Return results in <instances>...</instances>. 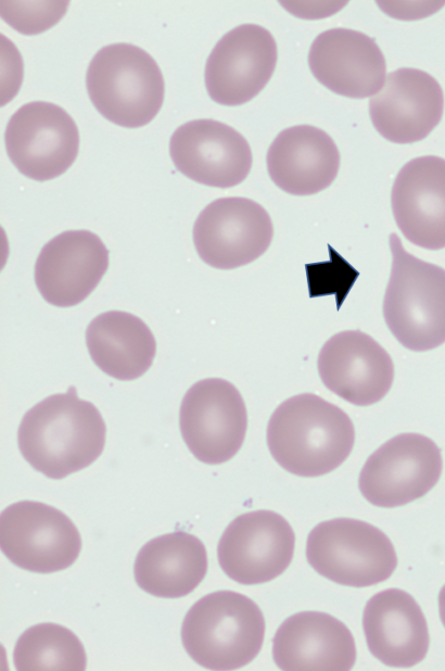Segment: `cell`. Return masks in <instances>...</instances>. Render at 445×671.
Wrapping results in <instances>:
<instances>
[{
    "instance_id": "obj_1",
    "label": "cell",
    "mask_w": 445,
    "mask_h": 671,
    "mask_svg": "<svg viewBox=\"0 0 445 671\" xmlns=\"http://www.w3.org/2000/svg\"><path fill=\"white\" fill-rule=\"evenodd\" d=\"M106 427L98 408L76 388L47 396L24 415L17 431L22 456L50 479L91 465L103 452Z\"/></svg>"
},
{
    "instance_id": "obj_2",
    "label": "cell",
    "mask_w": 445,
    "mask_h": 671,
    "mask_svg": "<svg viewBox=\"0 0 445 671\" xmlns=\"http://www.w3.org/2000/svg\"><path fill=\"white\" fill-rule=\"evenodd\" d=\"M355 429L348 415L314 393L282 402L267 426V445L274 459L300 477L327 474L351 454Z\"/></svg>"
},
{
    "instance_id": "obj_3",
    "label": "cell",
    "mask_w": 445,
    "mask_h": 671,
    "mask_svg": "<svg viewBox=\"0 0 445 671\" xmlns=\"http://www.w3.org/2000/svg\"><path fill=\"white\" fill-rule=\"evenodd\" d=\"M265 626L263 612L251 598L233 591H216L190 607L181 624V642L199 666L236 670L258 655Z\"/></svg>"
},
{
    "instance_id": "obj_4",
    "label": "cell",
    "mask_w": 445,
    "mask_h": 671,
    "mask_svg": "<svg viewBox=\"0 0 445 671\" xmlns=\"http://www.w3.org/2000/svg\"><path fill=\"white\" fill-rule=\"evenodd\" d=\"M390 248L384 320L406 349H435L445 342V269L408 253L396 233L390 236Z\"/></svg>"
},
{
    "instance_id": "obj_5",
    "label": "cell",
    "mask_w": 445,
    "mask_h": 671,
    "mask_svg": "<svg viewBox=\"0 0 445 671\" xmlns=\"http://www.w3.org/2000/svg\"><path fill=\"white\" fill-rule=\"evenodd\" d=\"M88 96L111 123L138 128L149 124L164 101L165 83L156 61L131 43H112L91 59L86 74Z\"/></svg>"
},
{
    "instance_id": "obj_6",
    "label": "cell",
    "mask_w": 445,
    "mask_h": 671,
    "mask_svg": "<svg viewBox=\"0 0 445 671\" xmlns=\"http://www.w3.org/2000/svg\"><path fill=\"white\" fill-rule=\"evenodd\" d=\"M306 558L320 575L352 587L385 581L397 566L390 539L377 527L353 518L317 524L307 536Z\"/></svg>"
},
{
    "instance_id": "obj_7",
    "label": "cell",
    "mask_w": 445,
    "mask_h": 671,
    "mask_svg": "<svg viewBox=\"0 0 445 671\" xmlns=\"http://www.w3.org/2000/svg\"><path fill=\"white\" fill-rule=\"evenodd\" d=\"M0 547L15 566L31 572L52 573L76 561L81 537L61 510L36 501H20L1 512Z\"/></svg>"
},
{
    "instance_id": "obj_8",
    "label": "cell",
    "mask_w": 445,
    "mask_h": 671,
    "mask_svg": "<svg viewBox=\"0 0 445 671\" xmlns=\"http://www.w3.org/2000/svg\"><path fill=\"white\" fill-rule=\"evenodd\" d=\"M179 427L198 460L207 465L226 463L241 448L246 433L247 413L242 395L225 379H202L181 401Z\"/></svg>"
},
{
    "instance_id": "obj_9",
    "label": "cell",
    "mask_w": 445,
    "mask_h": 671,
    "mask_svg": "<svg viewBox=\"0 0 445 671\" xmlns=\"http://www.w3.org/2000/svg\"><path fill=\"white\" fill-rule=\"evenodd\" d=\"M4 144L9 159L21 174L38 181L50 180L61 176L75 162L79 131L63 107L33 101L22 105L9 119Z\"/></svg>"
},
{
    "instance_id": "obj_10",
    "label": "cell",
    "mask_w": 445,
    "mask_h": 671,
    "mask_svg": "<svg viewBox=\"0 0 445 671\" xmlns=\"http://www.w3.org/2000/svg\"><path fill=\"white\" fill-rule=\"evenodd\" d=\"M443 468L438 446L419 433H402L382 444L361 468L358 486L372 505L393 508L424 496Z\"/></svg>"
},
{
    "instance_id": "obj_11",
    "label": "cell",
    "mask_w": 445,
    "mask_h": 671,
    "mask_svg": "<svg viewBox=\"0 0 445 671\" xmlns=\"http://www.w3.org/2000/svg\"><path fill=\"white\" fill-rule=\"evenodd\" d=\"M274 226L268 212L242 197L214 200L193 225V243L207 265L233 269L250 264L269 248Z\"/></svg>"
},
{
    "instance_id": "obj_12",
    "label": "cell",
    "mask_w": 445,
    "mask_h": 671,
    "mask_svg": "<svg viewBox=\"0 0 445 671\" xmlns=\"http://www.w3.org/2000/svg\"><path fill=\"white\" fill-rule=\"evenodd\" d=\"M295 535L281 515L266 509L242 514L225 529L217 546L221 570L254 585L282 574L292 561Z\"/></svg>"
},
{
    "instance_id": "obj_13",
    "label": "cell",
    "mask_w": 445,
    "mask_h": 671,
    "mask_svg": "<svg viewBox=\"0 0 445 671\" xmlns=\"http://www.w3.org/2000/svg\"><path fill=\"white\" fill-rule=\"evenodd\" d=\"M277 58L276 40L266 28L256 24L234 27L207 58L204 81L209 98L226 106L251 101L270 80Z\"/></svg>"
},
{
    "instance_id": "obj_14",
    "label": "cell",
    "mask_w": 445,
    "mask_h": 671,
    "mask_svg": "<svg viewBox=\"0 0 445 671\" xmlns=\"http://www.w3.org/2000/svg\"><path fill=\"white\" fill-rule=\"evenodd\" d=\"M169 155L177 170L189 179L221 189L241 183L253 161L246 139L212 118L180 125L170 137Z\"/></svg>"
},
{
    "instance_id": "obj_15",
    "label": "cell",
    "mask_w": 445,
    "mask_h": 671,
    "mask_svg": "<svg viewBox=\"0 0 445 671\" xmlns=\"http://www.w3.org/2000/svg\"><path fill=\"white\" fill-rule=\"evenodd\" d=\"M444 93L429 73L411 67L391 72L369 100L376 130L386 140L410 144L424 139L440 123Z\"/></svg>"
},
{
    "instance_id": "obj_16",
    "label": "cell",
    "mask_w": 445,
    "mask_h": 671,
    "mask_svg": "<svg viewBox=\"0 0 445 671\" xmlns=\"http://www.w3.org/2000/svg\"><path fill=\"white\" fill-rule=\"evenodd\" d=\"M322 383L334 394L357 406L381 401L394 379L389 353L367 333L345 330L332 336L318 355Z\"/></svg>"
},
{
    "instance_id": "obj_17",
    "label": "cell",
    "mask_w": 445,
    "mask_h": 671,
    "mask_svg": "<svg viewBox=\"0 0 445 671\" xmlns=\"http://www.w3.org/2000/svg\"><path fill=\"white\" fill-rule=\"evenodd\" d=\"M109 267V250L89 230H66L47 242L35 264V282L51 305L71 307L82 302Z\"/></svg>"
},
{
    "instance_id": "obj_18",
    "label": "cell",
    "mask_w": 445,
    "mask_h": 671,
    "mask_svg": "<svg viewBox=\"0 0 445 671\" xmlns=\"http://www.w3.org/2000/svg\"><path fill=\"white\" fill-rule=\"evenodd\" d=\"M314 77L332 92L364 99L384 86L385 58L371 37L348 28H331L319 34L308 52Z\"/></svg>"
},
{
    "instance_id": "obj_19",
    "label": "cell",
    "mask_w": 445,
    "mask_h": 671,
    "mask_svg": "<svg viewBox=\"0 0 445 671\" xmlns=\"http://www.w3.org/2000/svg\"><path fill=\"white\" fill-rule=\"evenodd\" d=\"M391 204L397 227L420 248H445V159L419 156L398 172Z\"/></svg>"
},
{
    "instance_id": "obj_20",
    "label": "cell",
    "mask_w": 445,
    "mask_h": 671,
    "mask_svg": "<svg viewBox=\"0 0 445 671\" xmlns=\"http://www.w3.org/2000/svg\"><path fill=\"white\" fill-rule=\"evenodd\" d=\"M272 657L284 671H347L355 663L356 646L348 628L333 616L303 611L280 624Z\"/></svg>"
},
{
    "instance_id": "obj_21",
    "label": "cell",
    "mask_w": 445,
    "mask_h": 671,
    "mask_svg": "<svg viewBox=\"0 0 445 671\" xmlns=\"http://www.w3.org/2000/svg\"><path fill=\"white\" fill-rule=\"evenodd\" d=\"M363 626L370 653L385 666L412 667L428 653L427 620L415 598L403 590L374 594L365 606Z\"/></svg>"
},
{
    "instance_id": "obj_22",
    "label": "cell",
    "mask_w": 445,
    "mask_h": 671,
    "mask_svg": "<svg viewBox=\"0 0 445 671\" xmlns=\"http://www.w3.org/2000/svg\"><path fill=\"white\" fill-rule=\"evenodd\" d=\"M270 179L282 191L297 197L328 188L340 167L333 139L320 128L297 125L278 134L267 152Z\"/></svg>"
},
{
    "instance_id": "obj_23",
    "label": "cell",
    "mask_w": 445,
    "mask_h": 671,
    "mask_svg": "<svg viewBox=\"0 0 445 671\" xmlns=\"http://www.w3.org/2000/svg\"><path fill=\"white\" fill-rule=\"evenodd\" d=\"M207 571V553L195 535L177 530L145 543L137 554L134 575L138 586L162 598L187 596Z\"/></svg>"
},
{
    "instance_id": "obj_24",
    "label": "cell",
    "mask_w": 445,
    "mask_h": 671,
    "mask_svg": "<svg viewBox=\"0 0 445 671\" xmlns=\"http://www.w3.org/2000/svg\"><path fill=\"white\" fill-rule=\"evenodd\" d=\"M86 343L93 363L117 380L141 377L156 353L155 338L138 316L109 311L94 317L86 330Z\"/></svg>"
},
{
    "instance_id": "obj_25",
    "label": "cell",
    "mask_w": 445,
    "mask_h": 671,
    "mask_svg": "<svg viewBox=\"0 0 445 671\" xmlns=\"http://www.w3.org/2000/svg\"><path fill=\"white\" fill-rule=\"evenodd\" d=\"M13 662L18 671H84L87 657L74 632L43 622L28 628L17 638Z\"/></svg>"
},
{
    "instance_id": "obj_26",
    "label": "cell",
    "mask_w": 445,
    "mask_h": 671,
    "mask_svg": "<svg viewBox=\"0 0 445 671\" xmlns=\"http://www.w3.org/2000/svg\"><path fill=\"white\" fill-rule=\"evenodd\" d=\"M1 17L14 29L35 35L52 27L64 15L67 1H1Z\"/></svg>"
},
{
    "instance_id": "obj_27",
    "label": "cell",
    "mask_w": 445,
    "mask_h": 671,
    "mask_svg": "<svg viewBox=\"0 0 445 671\" xmlns=\"http://www.w3.org/2000/svg\"><path fill=\"white\" fill-rule=\"evenodd\" d=\"M438 610L441 621L445 626V584L443 585L438 594Z\"/></svg>"
}]
</instances>
